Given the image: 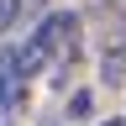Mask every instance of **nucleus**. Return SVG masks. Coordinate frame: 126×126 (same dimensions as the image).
I'll return each instance as SVG.
<instances>
[{
    "label": "nucleus",
    "mask_w": 126,
    "mask_h": 126,
    "mask_svg": "<svg viewBox=\"0 0 126 126\" xmlns=\"http://www.w3.org/2000/svg\"><path fill=\"white\" fill-rule=\"evenodd\" d=\"M47 16V0H0V42L16 37L26 21H42Z\"/></svg>",
    "instance_id": "obj_1"
},
{
    "label": "nucleus",
    "mask_w": 126,
    "mask_h": 126,
    "mask_svg": "<svg viewBox=\"0 0 126 126\" xmlns=\"http://www.w3.org/2000/svg\"><path fill=\"white\" fill-rule=\"evenodd\" d=\"M100 126H126V116H116V121H100Z\"/></svg>",
    "instance_id": "obj_2"
}]
</instances>
